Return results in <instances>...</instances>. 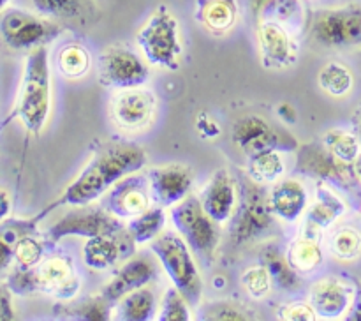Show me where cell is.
Segmentation results:
<instances>
[{
  "label": "cell",
  "mask_w": 361,
  "mask_h": 321,
  "mask_svg": "<svg viewBox=\"0 0 361 321\" xmlns=\"http://www.w3.org/2000/svg\"><path fill=\"white\" fill-rule=\"evenodd\" d=\"M145 164H147V154L137 145H104L53 207L59 205L83 207L94 203L95 200L104 196L116 182L126 178L130 173L140 171Z\"/></svg>",
  "instance_id": "6da1fadb"
},
{
  "label": "cell",
  "mask_w": 361,
  "mask_h": 321,
  "mask_svg": "<svg viewBox=\"0 0 361 321\" xmlns=\"http://www.w3.org/2000/svg\"><path fill=\"white\" fill-rule=\"evenodd\" d=\"M49 66L46 46L32 49L25 63L20 99L14 115L32 134H39L49 113Z\"/></svg>",
  "instance_id": "7a4b0ae2"
},
{
  "label": "cell",
  "mask_w": 361,
  "mask_h": 321,
  "mask_svg": "<svg viewBox=\"0 0 361 321\" xmlns=\"http://www.w3.org/2000/svg\"><path fill=\"white\" fill-rule=\"evenodd\" d=\"M150 249L169 275L173 286L182 293L190 307H196L203 295V282L194 261V253L182 235L173 231L161 233L150 242Z\"/></svg>",
  "instance_id": "3957f363"
},
{
  "label": "cell",
  "mask_w": 361,
  "mask_h": 321,
  "mask_svg": "<svg viewBox=\"0 0 361 321\" xmlns=\"http://www.w3.org/2000/svg\"><path fill=\"white\" fill-rule=\"evenodd\" d=\"M136 41L152 66L164 69H176L180 66L183 48L180 42L178 21L166 6H159L148 18L143 28L137 32Z\"/></svg>",
  "instance_id": "277c9868"
},
{
  "label": "cell",
  "mask_w": 361,
  "mask_h": 321,
  "mask_svg": "<svg viewBox=\"0 0 361 321\" xmlns=\"http://www.w3.org/2000/svg\"><path fill=\"white\" fill-rule=\"evenodd\" d=\"M310 37L323 48L344 49L361 44V6L348 4L317 9L310 20Z\"/></svg>",
  "instance_id": "5b68a950"
},
{
  "label": "cell",
  "mask_w": 361,
  "mask_h": 321,
  "mask_svg": "<svg viewBox=\"0 0 361 321\" xmlns=\"http://www.w3.org/2000/svg\"><path fill=\"white\" fill-rule=\"evenodd\" d=\"M171 221L194 254L207 261L214 258L219 243V222L204 212L201 200L196 196H185L173 205Z\"/></svg>",
  "instance_id": "8992f818"
},
{
  "label": "cell",
  "mask_w": 361,
  "mask_h": 321,
  "mask_svg": "<svg viewBox=\"0 0 361 321\" xmlns=\"http://www.w3.org/2000/svg\"><path fill=\"white\" fill-rule=\"evenodd\" d=\"M271 212L268 194L261 189V183L250 180H242L238 190V203L231 217V242L245 243L249 240L263 235L271 224Z\"/></svg>",
  "instance_id": "52a82bcc"
},
{
  "label": "cell",
  "mask_w": 361,
  "mask_h": 321,
  "mask_svg": "<svg viewBox=\"0 0 361 321\" xmlns=\"http://www.w3.org/2000/svg\"><path fill=\"white\" fill-rule=\"evenodd\" d=\"M60 25L21 9H7L0 18V34L13 49H35L60 34Z\"/></svg>",
  "instance_id": "ba28073f"
},
{
  "label": "cell",
  "mask_w": 361,
  "mask_h": 321,
  "mask_svg": "<svg viewBox=\"0 0 361 321\" xmlns=\"http://www.w3.org/2000/svg\"><path fill=\"white\" fill-rule=\"evenodd\" d=\"M126 229L116 215L106 210L104 207H76L74 210L67 212L60 221L49 228V238L53 242L66 236H85L94 238L101 235H115V233Z\"/></svg>",
  "instance_id": "9c48e42d"
},
{
  "label": "cell",
  "mask_w": 361,
  "mask_h": 321,
  "mask_svg": "<svg viewBox=\"0 0 361 321\" xmlns=\"http://www.w3.org/2000/svg\"><path fill=\"white\" fill-rule=\"evenodd\" d=\"M99 80L109 88L141 87L148 80V67L130 49L122 46H109L99 55Z\"/></svg>",
  "instance_id": "30bf717a"
},
{
  "label": "cell",
  "mask_w": 361,
  "mask_h": 321,
  "mask_svg": "<svg viewBox=\"0 0 361 321\" xmlns=\"http://www.w3.org/2000/svg\"><path fill=\"white\" fill-rule=\"evenodd\" d=\"M152 193L147 175H127L106 193L102 207L118 219H133L150 208Z\"/></svg>",
  "instance_id": "8fae6325"
},
{
  "label": "cell",
  "mask_w": 361,
  "mask_h": 321,
  "mask_svg": "<svg viewBox=\"0 0 361 321\" xmlns=\"http://www.w3.org/2000/svg\"><path fill=\"white\" fill-rule=\"evenodd\" d=\"M157 99L141 87L122 88L111 101V119L120 129L140 131L152 122Z\"/></svg>",
  "instance_id": "7c38bea8"
},
{
  "label": "cell",
  "mask_w": 361,
  "mask_h": 321,
  "mask_svg": "<svg viewBox=\"0 0 361 321\" xmlns=\"http://www.w3.org/2000/svg\"><path fill=\"white\" fill-rule=\"evenodd\" d=\"M231 138L235 147L240 148L249 159L267 150H291V148H295V145L284 143L277 131L267 120L257 115L242 116L233 126Z\"/></svg>",
  "instance_id": "4fadbf2b"
},
{
  "label": "cell",
  "mask_w": 361,
  "mask_h": 321,
  "mask_svg": "<svg viewBox=\"0 0 361 321\" xmlns=\"http://www.w3.org/2000/svg\"><path fill=\"white\" fill-rule=\"evenodd\" d=\"M355 302V288L348 281L328 277L314 282L309 303L321 320H338L349 314Z\"/></svg>",
  "instance_id": "5bb4252c"
},
{
  "label": "cell",
  "mask_w": 361,
  "mask_h": 321,
  "mask_svg": "<svg viewBox=\"0 0 361 321\" xmlns=\"http://www.w3.org/2000/svg\"><path fill=\"white\" fill-rule=\"evenodd\" d=\"M152 200L159 207H173L189 194L194 176L187 166L168 164L147 171Z\"/></svg>",
  "instance_id": "9a60e30c"
},
{
  "label": "cell",
  "mask_w": 361,
  "mask_h": 321,
  "mask_svg": "<svg viewBox=\"0 0 361 321\" xmlns=\"http://www.w3.org/2000/svg\"><path fill=\"white\" fill-rule=\"evenodd\" d=\"M134 240L127 229L115 235H101L88 238L83 246V261L92 270H108L115 267L122 258L133 254Z\"/></svg>",
  "instance_id": "2e32d148"
},
{
  "label": "cell",
  "mask_w": 361,
  "mask_h": 321,
  "mask_svg": "<svg viewBox=\"0 0 361 321\" xmlns=\"http://www.w3.org/2000/svg\"><path fill=\"white\" fill-rule=\"evenodd\" d=\"M257 42L267 67H288L296 62L295 42L281 21H259Z\"/></svg>",
  "instance_id": "e0dca14e"
},
{
  "label": "cell",
  "mask_w": 361,
  "mask_h": 321,
  "mask_svg": "<svg viewBox=\"0 0 361 321\" xmlns=\"http://www.w3.org/2000/svg\"><path fill=\"white\" fill-rule=\"evenodd\" d=\"M236 203H238V190H236L235 182L226 169H219L204 187L203 196H201L204 212L215 222L222 224L226 221H231Z\"/></svg>",
  "instance_id": "ac0fdd59"
},
{
  "label": "cell",
  "mask_w": 361,
  "mask_h": 321,
  "mask_svg": "<svg viewBox=\"0 0 361 321\" xmlns=\"http://www.w3.org/2000/svg\"><path fill=\"white\" fill-rule=\"evenodd\" d=\"M155 263L147 256H136L130 258L129 261H126L122 268L116 272L115 277L108 282V286L102 291V296L108 300L109 303L118 302L122 296H126L127 293L134 291L137 288H143L145 284L152 281L155 277Z\"/></svg>",
  "instance_id": "d6986e66"
},
{
  "label": "cell",
  "mask_w": 361,
  "mask_h": 321,
  "mask_svg": "<svg viewBox=\"0 0 361 321\" xmlns=\"http://www.w3.org/2000/svg\"><path fill=\"white\" fill-rule=\"evenodd\" d=\"M39 289L51 291L62 300H71L80 291V279L74 275L73 263L63 256L48 258L37 268Z\"/></svg>",
  "instance_id": "ffe728a7"
},
{
  "label": "cell",
  "mask_w": 361,
  "mask_h": 321,
  "mask_svg": "<svg viewBox=\"0 0 361 321\" xmlns=\"http://www.w3.org/2000/svg\"><path fill=\"white\" fill-rule=\"evenodd\" d=\"M268 201H270L274 215L288 222L298 221L309 207V196H307L305 187L298 180L293 178L275 182L270 194H268Z\"/></svg>",
  "instance_id": "44dd1931"
},
{
  "label": "cell",
  "mask_w": 361,
  "mask_h": 321,
  "mask_svg": "<svg viewBox=\"0 0 361 321\" xmlns=\"http://www.w3.org/2000/svg\"><path fill=\"white\" fill-rule=\"evenodd\" d=\"M32 6L46 18L85 25L94 20L95 0H30Z\"/></svg>",
  "instance_id": "7402d4cb"
},
{
  "label": "cell",
  "mask_w": 361,
  "mask_h": 321,
  "mask_svg": "<svg viewBox=\"0 0 361 321\" xmlns=\"http://www.w3.org/2000/svg\"><path fill=\"white\" fill-rule=\"evenodd\" d=\"M349 166L341 164L326 147H316L310 145L300 152V169L309 171L310 175H316L319 178L331 180V182H344L345 173Z\"/></svg>",
  "instance_id": "603a6c76"
},
{
  "label": "cell",
  "mask_w": 361,
  "mask_h": 321,
  "mask_svg": "<svg viewBox=\"0 0 361 321\" xmlns=\"http://www.w3.org/2000/svg\"><path fill=\"white\" fill-rule=\"evenodd\" d=\"M345 212V205L334 190L319 186L316 190V200L307 207V224L312 229H326L334 226L338 217Z\"/></svg>",
  "instance_id": "cb8c5ba5"
},
{
  "label": "cell",
  "mask_w": 361,
  "mask_h": 321,
  "mask_svg": "<svg viewBox=\"0 0 361 321\" xmlns=\"http://www.w3.org/2000/svg\"><path fill=\"white\" fill-rule=\"evenodd\" d=\"M196 18L210 32H228L238 18L236 0H197Z\"/></svg>",
  "instance_id": "d4e9b609"
},
{
  "label": "cell",
  "mask_w": 361,
  "mask_h": 321,
  "mask_svg": "<svg viewBox=\"0 0 361 321\" xmlns=\"http://www.w3.org/2000/svg\"><path fill=\"white\" fill-rule=\"evenodd\" d=\"M154 295L150 289L137 288L134 291L127 293L126 296L118 300L116 305V313H118L120 320L127 321H147L154 317L155 314V302Z\"/></svg>",
  "instance_id": "484cf974"
},
{
  "label": "cell",
  "mask_w": 361,
  "mask_h": 321,
  "mask_svg": "<svg viewBox=\"0 0 361 321\" xmlns=\"http://www.w3.org/2000/svg\"><path fill=\"white\" fill-rule=\"evenodd\" d=\"M164 222V207H150L147 212L130 219L126 229L134 243H148L161 235Z\"/></svg>",
  "instance_id": "4316f807"
},
{
  "label": "cell",
  "mask_w": 361,
  "mask_h": 321,
  "mask_svg": "<svg viewBox=\"0 0 361 321\" xmlns=\"http://www.w3.org/2000/svg\"><path fill=\"white\" fill-rule=\"evenodd\" d=\"M317 83L331 97H344L353 90L355 78H353L351 69L348 66L334 60V62H328L326 66H323V69L319 71Z\"/></svg>",
  "instance_id": "83f0119b"
},
{
  "label": "cell",
  "mask_w": 361,
  "mask_h": 321,
  "mask_svg": "<svg viewBox=\"0 0 361 321\" xmlns=\"http://www.w3.org/2000/svg\"><path fill=\"white\" fill-rule=\"evenodd\" d=\"M323 141L326 150L344 166L355 164L361 152L360 140L353 133H348V131L331 129L330 133H326Z\"/></svg>",
  "instance_id": "f1b7e54d"
},
{
  "label": "cell",
  "mask_w": 361,
  "mask_h": 321,
  "mask_svg": "<svg viewBox=\"0 0 361 321\" xmlns=\"http://www.w3.org/2000/svg\"><path fill=\"white\" fill-rule=\"evenodd\" d=\"M288 261L298 274H309L314 272L323 261V250L319 243L312 238H298L291 243L288 253Z\"/></svg>",
  "instance_id": "f546056e"
},
{
  "label": "cell",
  "mask_w": 361,
  "mask_h": 321,
  "mask_svg": "<svg viewBox=\"0 0 361 321\" xmlns=\"http://www.w3.org/2000/svg\"><path fill=\"white\" fill-rule=\"evenodd\" d=\"M282 173H284V161H282L279 150H267L250 157L249 175L254 182L261 183V186L277 182Z\"/></svg>",
  "instance_id": "4dcf8cb0"
},
{
  "label": "cell",
  "mask_w": 361,
  "mask_h": 321,
  "mask_svg": "<svg viewBox=\"0 0 361 321\" xmlns=\"http://www.w3.org/2000/svg\"><path fill=\"white\" fill-rule=\"evenodd\" d=\"M263 265L270 272L274 282H277L281 288L284 289H293L298 286V272L291 267V263L288 261V258L282 256V253L279 250V247L268 246L263 250Z\"/></svg>",
  "instance_id": "1f68e13d"
},
{
  "label": "cell",
  "mask_w": 361,
  "mask_h": 321,
  "mask_svg": "<svg viewBox=\"0 0 361 321\" xmlns=\"http://www.w3.org/2000/svg\"><path fill=\"white\" fill-rule=\"evenodd\" d=\"M331 254L341 261H355L361 254V233L351 226L335 229L328 242Z\"/></svg>",
  "instance_id": "d6a6232c"
},
{
  "label": "cell",
  "mask_w": 361,
  "mask_h": 321,
  "mask_svg": "<svg viewBox=\"0 0 361 321\" xmlns=\"http://www.w3.org/2000/svg\"><path fill=\"white\" fill-rule=\"evenodd\" d=\"M90 55L81 44H67L59 53V69L69 80L85 76L90 69Z\"/></svg>",
  "instance_id": "836d02e7"
},
{
  "label": "cell",
  "mask_w": 361,
  "mask_h": 321,
  "mask_svg": "<svg viewBox=\"0 0 361 321\" xmlns=\"http://www.w3.org/2000/svg\"><path fill=\"white\" fill-rule=\"evenodd\" d=\"M240 281H242V286L247 291V295L261 300L270 293L274 279H271L270 272H268V268L264 265H257V267L247 268L242 274Z\"/></svg>",
  "instance_id": "e575fe53"
},
{
  "label": "cell",
  "mask_w": 361,
  "mask_h": 321,
  "mask_svg": "<svg viewBox=\"0 0 361 321\" xmlns=\"http://www.w3.org/2000/svg\"><path fill=\"white\" fill-rule=\"evenodd\" d=\"M252 7L259 21H282L296 13L298 0H252Z\"/></svg>",
  "instance_id": "d590c367"
},
{
  "label": "cell",
  "mask_w": 361,
  "mask_h": 321,
  "mask_svg": "<svg viewBox=\"0 0 361 321\" xmlns=\"http://www.w3.org/2000/svg\"><path fill=\"white\" fill-rule=\"evenodd\" d=\"M63 313L74 320H92V321H101L108 320L109 314V302L101 296V298H85L80 303L73 307H67Z\"/></svg>",
  "instance_id": "8d00e7d4"
},
{
  "label": "cell",
  "mask_w": 361,
  "mask_h": 321,
  "mask_svg": "<svg viewBox=\"0 0 361 321\" xmlns=\"http://www.w3.org/2000/svg\"><path fill=\"white\" fill-rule=\"evenodd\" d=\"M161 321H187L190 320L189 316V303L183 298L182 293L176 288H169L164 293V298L161 302V314H159Z\"/></svg>",
  "instance_id": "74e56055"
},
{
  "label": "cell",
  "mask_w": 361,
  "mask_h": 321,
  "mask_svg": "<svg viewBox=\"0 0 361 321\" xmlns=\"http://www.w3.org/2000/svg\"><path fill=\"white\" fill-rule=\"evenodd\" d=\"M14 258H16L18 265L21 268H32L37 265L42 258V247L37 240L30 238V236H21L16 243H14Z\"/></svg>",
  "instance_id": "f35d334b"
},
{
  "label": "cell",
  "mask_w": 361,
  "mask_h": 321,
  "mask_svg": "<svg viewBox=\"0 0 361 321\" xmlns=\"http://www.w3.org/2000/svg\"><path fill=\"white\" fill-rule=\"evenodd\" d=\"M201 320H217V321H222V320H250L252 316H247V313L243 309H240V307H235L233 303H228V302H215L212 303V305H207L201 309Z\"/></svg>",
  "instance_id": "ab89813d"
},
{
  "label": "cell",
  "mask_w": 361,
  "mask_h": 321,
  "mask_svg": "<svg viewBox=\"0 0 361 321\" xmlns=\"http://www.w3.org/2000/svg\"><path fill=\"white\" fill-rule=\"evenodd\" d=\"M279 317H282V320L286 321H314L317 320V314L310 303L296 302L282 307V309L279 310Z\"/></svg>",
  "instance_id": "60d3db41"
},
{
  "label": "cell",
  "mask_w": 361,
  "mask_h": 321,
  "mask_svg": "<svg viewBox=\"0 0 361 321\" xmlns=\"http://www.w3.org/2000/svg\"><path fill=\"white\" fill-rule=\"evenodd\" d=\"M11 288L18 293H30L39 289V281H37V272H32L30 268H23V270H18L16 274L11 277L9 281Z\"/></svg>",
  "instance_id": "b9f144b4"
},
{
  "label": "cell",
  "mask_w": 361,
  "mask_h": 321,
  "mask_svg": "<svg viewBox=\"0 0 361 321\" xmlns=\"http://www.w3.org/2000/svg\"><path fill=\"white\" fill-rule=\"evenodd\" d=\"M196 127L197 131H200L201 136L204 138H215L221 134V127H219V123L215 122L214 116L200 115V119H197L196 122Z\"/></svg>",
  "instance_id": "7bdbcfd3"
},
{
  "label": "cell",
  "mask_w": 361,
  "mask_h": 321,
  "mask_svg": "<svg viewBox=\"0 0 361 321\" xmlns=\"http://www.w3.org/2000/svg\"><path fill=\"white\" fill-rule=\"evenodd\" d=\"M13 256H14V246L7 242V240L0 235V272L6 270Z\"/></svg>",
  "instance_id": "ee69618b"
},
{
  "label": "cell",
  "mask_w": 361,
  "mask_h": 321,
  "mask_svg": "<svg viewBox=\"0 0 361 321\" xmlns=\"http://www.w3.org/2000/svg\"><path fill=\"white\" fill-rule=\"evenodd\" d=\"M13 317H14V310H13V305H11L9 295H7V291L0 289V321L13 320Z\"/></svg>",
  "instance_id": "f6af8a7d"
},
{
  "label": "cell",
  "mask_w": 361,
  "mask_h": 321,
  "mask_svg": "<svg viewBox=\"0 0 361 321\" xmlns=\"http://www.w3.org/2000/svg\"><path fill=\"white\" fill-rule=\"evenodd\" d=\"M277 113H279V116H281V120H284L286 123L296 122V109L293 108L289 102H282V104L277 108Z\"/></svg>",
  "instance_id": "bcb514c9"
},
{
  "label": "cell",
  "mask_w": 361,
  "mask_h": 321,
  "mask_svg": "<svg viewBox=\"0 0 361 321\" xmlns=\"http://www.w3.org/2000/svg\"><path fill=\"white\" fill-rule=\"evenodd\" d=\"M9 208H11L9 198H7V194L4 193V190H0V221L6 219V215L9 214Z\"/></svg>",
  "instance_id": "7dc6e473"
},
{
  "label": "cell",
  "mask_w": 361,
  "mask_h": 321,
  "mask_svg": "<svg viewBox=\"0 0 361 321\" xmlns=\"http://www.w3.org/2000/svg\"><path fill=\"white\" fill-rule=\"evenodd\" d=\"M349 320L361 321V296L355 298V302H353L351 310H349Z\"/></svg>",
  "instance_id": "c3c4849f"
},
{
  "label": "cell",
  "mask_w": 361,
  "mask_h": 321,
  "mask_svg": "<svg viewBox=\"0 0 361 321\" xmlns=\"http://www.w3.org/2000/svg\"><path fill=\"white\" fill-rule=\"evenodd\" d=\"M353 166H355V173H356V175H358V178L361 180V152H360L358 159H356L355 164H353Z\"/></svg>",
  "instance_id": "681fc988"
},
{
  "label": "cell",
  "mask_w": 361,
  "mask_h": 321,
  "mask_svg": "<svg viewBox=\"0 0 361 321\" xmlns=\"http://www.w3.org/2000/svg\"><path fill=\"white\" fill-rule=\"evenodd\" d=\"M7 2H9V0H0V9H2V7H4V6H6V4H7Z\"/></svg>",
  "instance_id": "f907efd6"
}]
</instances>
